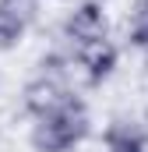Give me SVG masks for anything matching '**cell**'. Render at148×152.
<instances>
[{"label": "cell", "mask_w": 148, "mask_h": 152, "mask_svg": "<svg viewBox=\"0 0 148 152\" xmlns=\"http://www.w3.org/2000/svg\"><path fill=\"white\" fill-rule=\"evenodd\" d=\"M102 142H106V152H148L145 134L138 127H131V124H120V120L106 127Z\"/></svg>", "instance_id": "5b68a950"}, {"label": "cell", "mask_w": 148, "mask_h": 152, "mask_svg": "<svg viewBox=\"0 0 148 152\" xmlns=\"http://www.w3.org/2000/svg\"><path fill=\"white\" fill-rule=\"evenodd\" d=\"M4 4H7L11 11H18V14H21V18H25L28 25L36 21V11H39V0H4Z\"/></svg>", "instance_id": "ba28073f"}, {"label": "cell", "mask_w": 148, "mask_h": 152, "mask_svg": "<svg viewBox=\"0 0 148 152\" xmlns=\"http://www.w3.org/2000/svg\"><path fill=\"white\" fill-rule=\"evenodd\" d=\"M25 32H28V21L0 0V53L18 50V46L25 42Z\"/></svg>", "instance_id": "8992f818"}, {"label": "cell", "mask_w": 148, "mask_h": 152, "mask_svg": "<svg viewBox=\"0 0 148 152\" xmlns=\"http://www.w3.org/2000/svg\"><path fill=\"white\" fill-rule=\"evenodd\" d=\"M64 36L74 46H88V42L110 39V14H106V7L99 0H81L64 18Z\"/></svg>", "instance_id": "3957f363"}, {"label": "cell", "mask_w": 148, "mask_h": 152, "mask_svg": "<svg viewBox=\"0 0 148 152\" xmlns=\"http://www.w3.org/2000/svg\"><path fill=\"white\" fill-rule=\"evenodd\" d=\"M127 39H131V46H134V50H138V53L148 60V21L131 25V36H127Z\"/></svg>", "instance_id": "52a82bcc"}, {"label": "cell", "mask_w": 148, "mask_h": 152, "mask_svg": "<svg viewBox=\"0 0 148 152\" xmlns=\"http://www.w3.org/2000/svg\"><path fill=\"white\" fill-rule=\"evenodd\" d=\"M88 131H92V113L74 96L64 110H57V113L32 124L28 145H32V152H74L88 138Z\"/></svg>", "instance_id": "6da1fadb"}, {"label": "cell", "mask_w": 148, "mask_h": 152, "mask_svg": "<svg viewBox=\"0 0 148 152\" xmlns=\"http://www.w3.org/2000/svg\"><path fill=\"white\" fill-rule=\"evenodd\" d=\"M71 99H74L71 85L60 81V78H53V75H36V78H28L25 88H21V106H25V113L32 120H42V117L64 110Z\"/></svg>", "instance_id": "7a4b0ae2"}, {"label": "cell", "mask_w": 148, "mask_h": 152, "mask_svg": "<svg viewBox=\"0 0 148 152\" xmlns=\"http://www.w3.org/2000/svg\"><path fill=\"white\" fill-rule=\"evenodd\" d=\"M116 64H120V50L110 39H99V42H88V46H74V57H71V71H78L85 78V85H102L116 71Z\"/></svg>", "instance_id": "277c9868"}]
</instances>
